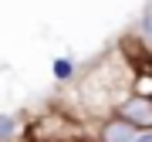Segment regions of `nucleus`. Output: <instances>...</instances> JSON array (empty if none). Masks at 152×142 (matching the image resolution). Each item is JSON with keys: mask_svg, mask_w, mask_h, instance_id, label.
I'll return each mask as SVG.
<instances>
[{"mask_svg": "<svg viewBox=\"0 0 152 142\" xmlns=\"http://www.w3.org/2000/svg\"><path fill=\"white\" fill-rule=\"evenodd\" d=\"M115 115L129 125H135L139 132L152 129V98H142V95H125L122 102H115Z\"/></svg>", "mask_w": 152, "mask_h": 142, "instance_id": "obj_1", "label": "nucleus"}, {"mask_svg": "<svg viewBox=\"0 0 152 142\" xmlns=\"http://www.w3.org/2000/svg\"><path fill=\"white\" fill-rule=\"evenodd\" d=\"M95 139L98 142H135L139 139V129L129 125V122H122L118 115H112V119H105L102 125H98Z\"/></svg>", "mask_w": 152, "mask_h": 142, "instance_id": "obj_2", "label": "nucleus"}, {"mask_svg": "<svg viewBox=\"0 0 152 142\" xmlns=\"http://www.w3.org/2000/svg\"><path fill=\"white\" fill-rule=\"evenodd\" d=\"M51 75H54V81L68 85V81H75L78 68H75V61H71V58H54V64H51Z\"/></svg>", "mask_w": 152, "mask_h": 142, "instance_id": "obj_3", "label": "nucleus"}, {"mask_svg": "<svg viewBox=\"0 0 152 142\" xmlns=\"http://www.w3.org/2000/svg\"><path fill=\"white\" fill-rule=\"evenodd\" d=\"M20 135V119L10 112H0V142H10Z\"/></svg>", "mask_w": 152, "mask_h": 142, "instance_id": "obj_4", "label": "nucleus"}, {"mask_svg": "<svg viewBox=\"0 0 152 142\" xmlns=\"http://www.w3.org/2000/svg\"><path fill=\"white\" fill-rule=\"evenodd\" d=\"M139 31H142V37H145L152 44V4L145 7V14H142V24H139Z\"/></svg>", "mask_w": 152, "mask_h": 142, "instance_id": "obj_5", "label": "nucleus"}, {"mask_svg": "<svg viewBox=\"0 0 152 142\" xmlns=\"http://www.w3.org/2000/svg\"><path fill=\"white\" fill-rule=\"evenodd\" d=\"M135 142H152V129H145V132H139V139Z\"/></svg>", "mask_w": 152, "mask_h": 142, "instance_id": "obj_6", "label": "nucleus"}]
</instances>
